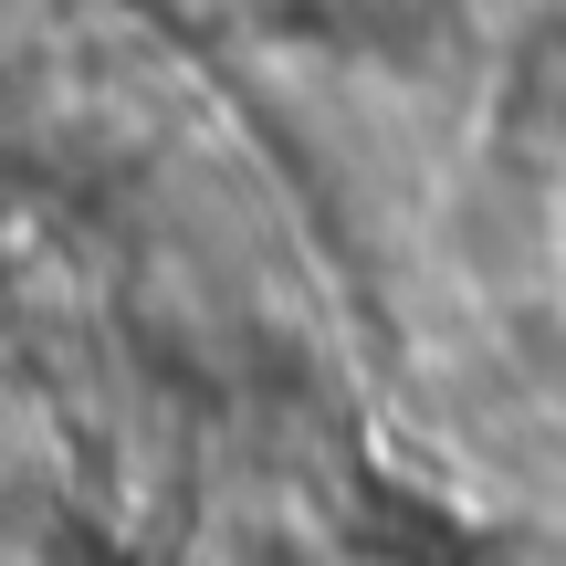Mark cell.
<instances>
[{
    "label": "cell",
    "instance_id": "6da1fadb",
    "mask_svg": "<svg viewBox=\"0 0 566 566\" xmlns=\"http://www.w3.org/2000/svg\"><path fill=\"white\" fill-rule=\"evenodd\" d=\"M504 126L514 137H566V32H546L525 63H514V84H504Z\"/></svg>",
    "mask_w": 566,
    "mask_h": 566
}]
</instances>
